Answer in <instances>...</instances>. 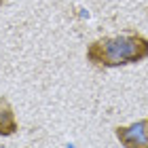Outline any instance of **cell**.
Instances as JSON below:
<instances>
[{
    "mask_svg": "<svg viewBox=\"0 0 148 148\" xmlns=\"http://www.w3.org/2000/svg\"><path fill=\"white\" fill-rule=\"evenodd\" d=\"M146 121H148V119H146Z\"/></svg>",
    "mask_w": 148,
    "mask_h": 148,
    "instance_id": "5b68a950",
    "label": "cell"
},
{
    "mask_svg": "<svg viewBox=\"0 0 148 148\" xmlns=\"http://www.w3.org/2000/svg\"><path fill=\"white\" fill-rule=\"evenodd\" d=\"M19 131V123L15 116V110L9 102V97H0V136L2 138H11Z\"/></svg>",
    "mask_w": 148,
    "mask_h": 148,
    "instance_id": "3957f363",
    "label": "cell"
},
{
    "mask_svg": "<svg viewBox=\"0 0 148 148\" xmlns=\"http://www.w3.org/2000/svg\"><path fill=\"white\" fill-rule=\"evenodd\" d=\"M2 4H4V0H0V6H2Z\"/></svg>",
    "mask_w": 148,
    "mask_h": 148,
    "instance_id": "277c9868",
    "label": "cell"
},
{
    "mask_svg": "<svg viewBox=\"0 0 148 148\" xmlns=\"http://www.w3.org/2000/svg\"><path fill=\"white\" fill-rule=\"evenodd\" d=\"M87 62L95 68H121L148 59V38L140 32L95 38L87 47Z\"/></svg>",
    "mask_w": 148,
    "mask_h": 148,
    "instance_id": "6da1fadb",
    "label": "cell"
},
{
    "mask_svg": "<svg viewBox=\"0 0 148 148\" xmlns=\"http://www.w3.org/2000/svg\"><path fill=\"white\" fill-rule=\"evenodd\" d=\"M114 136L123 148H148V121H136L131 125H119Z\"/></svg>",
    "mask_w": 148,
    "mask_h": 148,
    "instance_id": "7a4b0ae2",
    "label": "cell"
}]
</instances>
